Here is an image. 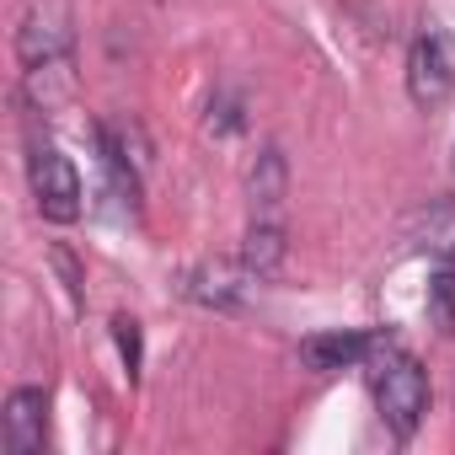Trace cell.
I'll list each match as a JSON object with an SVG mask.
<instances>
[{"mask_svg": "<svg viewBox=\"0 0 455 455\" xmlns=\"http://www.w3.org/2000/svg\"><path fill=\"white\" fill-rule=\"evenodd\" d=\"M370 386H375V407H380V423L396 434V439H412L423 412H428V375L412 354L402 348H386L370 370Z\"/></svg>", "mask_w": 455, "mask_h": 455, "instance_id": "cell-1", "label": "cell"}, {"mask_svg": "<svg viewBox=\"0 0 455 455\" xmlns=\"http://www.w3.org/2000/svg\"><path fill=\"white\" fill-rule=\"evenodd\" d=\"M17 60L28 70L76 65V12L70 0H28L17 22Z\"/></svg>", "mask_w": 455, "mask_h": 455, "instance_id": "cell-2", "label": "cell"}, {"mask_svg": "<svg viewBox=\"0 0 455 455\" xmlns=\"http://www.w3.org/2000/svg\"><path fill=\"white\" fill-rule=\"evenodd\" d=\"M28 177H33V198H38V214L44 220L70 225L81 214V172H76V161L60 145H33Z\"/></svg>", "mask_w": 455, "mask_h": 455, "instance_id": "cell-3", "label": "cell"}, {"mask_svg": "<svg viewBox=\"0 0 455 455\" xmlns=\"http://www.w3.org/2000/svg\"><path fill=\"white\" fill-rule=\"evenodd\" d=\"M455 92V60H450V44L439 33H418L412 49H407V97L428 113V108H444Z\"/></svg>", "mask_w": 455, "mask_h": 455, "instance_id": "cell-4", "label": "cell"}, {"mask_svg": "<svg viewBox=\"0 0 455 455\" xmlns=\"http://www.w3.org/2000/svg\"><path fill=\"white\" fill-rule=\"evenodd\" d=\"M0 434H6L12 455H44V434H49V396L38 386H17L0 412Z\"/></svg>", "mask_w": 455, "mask_h": 455, "instance_id": "cell-5", "label": "cell"}, {"mask_svg": "<svg viewBox=\"0 0 455 455\" xmlns=\"http://www.w3.org/2000/svg\"><path fill=\"white\" fill-rule=\"evenodd\" d=\"M252 284H258V274L247 263L242 268H231V263H198V268L182 274V295L198 300V306H214V311H236Z\"/></svg>", "mask_w": 455, "mask_h": 455, "instance_id": "cell-6", "label": "cell"}, {"mask_svg": "<svg viewBox=\"0 0 455 455\" xmlns=\"http://www.w3.org/2000/svg\"><path fill=\"white\" fill-rule=\"evenodd\" d=\"M375 348H380V343L364 338V332H316V338L300 343V359H306L316 375H332V370H354V364H364Z\"/></svg>", "mask_w": 455, "mask_h": 455, "instance_id": "cell-7", "label": "cell"}, {"mask_svg": "<svg viewBox=\"0 0 455 455\" xmlns=\"http://www.w3.org/2000/svg\"><path fill=\"white\" fill-rule=\"evenodd\" d=\"M284 258H290V236H284V225H279V214H258L252 225H247V242H242V263L258 274V279H274L279 268H284Z\"/></svg>", "mask_w": 455, "mask_h": 455, "instance_id": "cell-8", "label": "cell"}, {"mask_svg": "<svg viewBox=\"0 0 455 455\" xmlns=\"http://www.w3.org/2000/svg\"><path fill=\"white\" fill-rule=\"evenodd\" d=\"M284 193H290V161H284V150H279V145H263V150H258V161H252V172H247L252 214H279Z\"/></svg>", "mask_w": 455, "mask_h": 455, "instance_id": "cell-9", "label": "cell"}, {"mask_svg": "<svg viewBox=\"0 0 455 455\" xmlns=\"http://www.w3.org/2000/svg\"><path fill=\"white\" fill-rule=\"evenodd\" d=\"M407 236H412L423 252H434L439 263L455 268V198H434V204H423V209L412 214V225H407Z\"/></svg>", "mask_w": 455, "mask_h": 455, "instance_id": "cell-10", "label": "cell"}, {"mask_svg": "<svg viewBox=\"0 0 455 455\" xmlns=\"http://www.w3.org/2000/svg\"><path fill=\"white\" fill-rule=\"evenodd\" d=\"M428 316L439 332H455V268L439 263V274L428 279Z\"/></svg>", "mask_w": 455, "mask_h": 455, "instance_id": "cell-11", "label": "cell"}, {"mask_svg": "<svg viewBox=\"0 0 455 455\" xmlns=\"http://www.w3.org/2000/svg\"><path fill=\"white\" fill-rule=\"evenodd\" d=\"M247 129V102L236 97V92H220L214 102H209V134H242Z\"/></svg>", "mask_w": 455, "mask_h": 455, "instance_id": "cell-12", "label": "cell"}, {"mask_svg": "<svg viewBox=\"0 0 455 455\" xmlns=\"http://www.w3.org/2000/svg\"><path fill=\"white\" fill-rule=\"evenodd\" d=\"M113 338H118L124 364H129V370H140V322H134V316H118V322H113Z\"/></svg>", "mask_w": 455, "mask_h": 455, "instance_id": "cell-13", "label": "cell"}, {"mask_svg": "<svg viewBox=\"0 0 455 455\" xmlns=\"http://www.w3.org/2000/svg\"><path fill=\"white\" fill-rule=\"evenodd\" d=\"M54 268H60V274H65V290H70V295H76V300H81V268H76V258H70V252H65V247H54Z\"/></svg>", "mask_w": 455, "mask_h": 455, "instance_id": "cell-14", "label": "cell"}]
</instances>
